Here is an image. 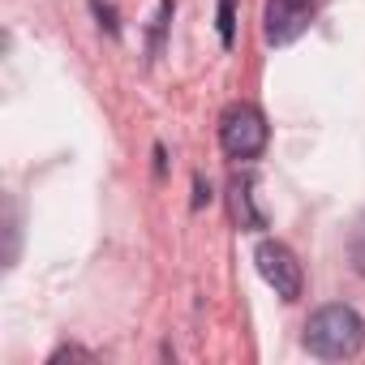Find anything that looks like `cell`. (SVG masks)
Here are the masks:
<instances>
[{
	"instance_id": "5",
	"label": "cell",
	"mask_w": 365,
	"mask_h": 365,
	"mask_svg": "<svg viewBox=\"0 0 365 365\" xmlns=\"http://www.w3.org/2000/svg\"><path fill=\"white\" fill-rule=\"evenodd\" d=\"M232 215L241 228H262V211H254V180L250 176H237L232 180Z\"/></svg>"
},
{
	"instance_id": "2",
	"label": "cell",
	"mask_w": 365,
	"mask_h": 365,
	"mask_svg": "<svg viewBox=\"0 0 365 365\" xmlns=\"http://www.w3.org/2000/svg\"><path fill=\"white\" fill-rule=\"evenodd\" d=\"M267 116L254 108V103H232L220 120V146L228 159H258L267 150Z\"/></svg>"
},
{
	"instance_id": "1",
	"label": "cell",
	"mask_w": 365,
	"mask_h": 365,
	"mask_svg": "<svg viewBox=\"0 0 365 365\" xmlns=\"http://www.w3.org/2000/svg\"><path fill=\"white\" fill-rule=\"evenodd\" d=\"M305 348L322 361H348L365 348V318L352 305H322L305 322Z\"/></svg>"
},
{
	"instance_id": "3",
	"label": "cell",
	"mask_w": 365,
	"mask_h": 365,
	"mask_svg": "<svg viewBox=\"0 0 365 365\" xmlns=\"http://www.w3.org/2000/svg\"><path fill=\"white\" fill-rule=\"evenodd\" d=\"M254 262H258V275L275 288V297H284V301H297V297H301L305 271H301L297 254H292L284 241H262V245L254 250Z\"/></svg>"
},
{
	"instance_id": "4",
	"label": "cell",
	"mask_w": 365,
	"mask_h": 365,
	"mask_svg": "<svg viewBox=\"0 0 365 365\" xmlns=\"http://www.w3.org/2000/svg\"><path fill=\"white\" fill-rule=\"evenodd\" d=\"M314 18V5L309 0H267V9H262V35L267 43H292L297 35H305Z\"/></svg>"
},
{
	"instance_id": "7",
	"label": "cell",
	"mask_w": 365,
	"mask_h": 365,
	"mask_svg": "<svg viewBox=\"0 0 365 365\" xmlns=\"http://www.w3.org/2000/svg\"><path fill=\"white\" fill-rule=\"evenodd\" d=\"M220 35L224 43H232V0H220Z\"/></svg>"
},
{
	"instance_id": "6",
	"label": "cell",
	"mask_w": 365,
	"mask_h": 365,
	"mask_svg": "<svg viewBox=\"0 0 365 365\" xmlns=\"http://www.w3.org/2000/svg\"><path fill=\"white\" fill-rule=\"evenodd\" d=\"M348 262H352V271H356V275H365V215H361V220H356V228H352Z\"/></svg>"
}]
</instances>
